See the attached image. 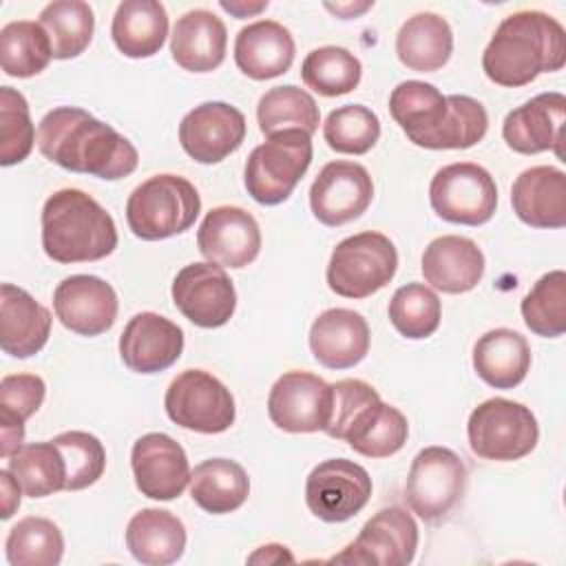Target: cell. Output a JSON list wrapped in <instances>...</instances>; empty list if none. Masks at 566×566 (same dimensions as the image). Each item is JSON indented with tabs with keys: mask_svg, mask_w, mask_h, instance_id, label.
I'll return each instance as SVG.
<instances>
[{
	"mask_svg": "<svg viewBox=\"0 0 566 566\" xmlns=\"http://www.w3.org/2000/svg\"><path fill=\"white\" fill-rule=\"evenodd\" d=\"M35 144L49 161L64 170L108 181L128 177L139 164L137 148L124 135L77 106L49 111L40 119Z\"/></svg>",
	"mask_w": 566,
	"mask_h": 566,
	"instance_id": "obj_1",
	"label": "cell"
},
{
	"mask_svg": "<svg viewBox=\"0 0 566 566\" xmlns=\"http://www.w3.org/2000/svg\"><path fill=\"white\" fill-rule=\"evenodd\" d=\"M389 113L409 142L429 150L478 144L489 128L486 108L469 95H442L420 80L400 82L389 95Z\"/></svg>",
	"mask_w": 566,
	"mask_h": 566,
	"instance_id": "obj_2",
	"label": "cell"
},
{
	"mask_svg": "<svg viewBox=\"0 0 566 566\" xmlns=\"http://www.w3.org/2000/svg\"><path fill=\"white\" fill-rule=\"evenodd\" d=\"M566 64V31L544 11H515L495 29L482 53L484 75L506 88L531 84Z\"/></svg>",
	"mask_w": 566,
	"mask_h": 566,
	"instance_id": "obj_3",
	"label": "cell"
},
{
	"mask_svg": "<svg viewBox=\"0 0 566 566\" xmlns=\"http://www.w3.org/2000/svg\"><path fill=\"white\" fill-rule=\"evenodd\" d=\"M332 416L325 433L345 440L365 458H389L398 453L409 436L402 411L380 400L378 391L358 378L332 385Z\"/></svg>",
	"mask_w": 566,
	"mask_h": 566,
	"instance_id": "obj_4",
	"label": "cell"
},
{
	"mask_svg": "<svg viewBox=\"0 0 566 566\" xmlns=\"http://www.w3.org/2000/svg\"><path fill=\"white\" fill-rule=\"evenodd\" d=\"M42 248L57 263L99 261L117 248V228L91 195L62 188L42 206Z\"/></svg>",
	"mask_w": 566,
	"mask_h": 566,
	"instance_id": "obj_5",
	"label": "cell"
},
{
	"mask_svg": "<svg viewBox=\"0 0 566 566\" xmlns=\"http://www.w3.org/2000/svg\"><path fill=\"white\" fill-rule=\"evenodd\" d=\"M201 212L197 188L179 175H155L142 181L126 201V221L135 237L161 241L186 232Z\"/></svg>",
	"mask_w": 566,
	"mask_h": 566,
	"instance_id": "obj_6",
	"label": "cell"
},
{
	"mask_svg": "<svg viewBox=\"0 0 566 566\" xmlns=\"http://www.w3.org/2000/svg\"><path fill=\"white\" fill-rule=\"evenodd\" d=\"M312 164V135L305 130H283L252 148L243 184L248 195L261 206L283 203Z\"/></svg>",
	"mask_w": 566,
	"mask_h": 566,
	"instance_id": "obj_7",
	"label": "cell"
},
{
	"mask_svg": "<svg viewBox=\"0 0 566 566\" xmlns=\"http://www.w3.org/2000/svg\"><path fill=\"white\" fill-rule=\"evenodd\" d=\"M398 270V252L382 232H358L343 239L327 263V285L345 298H367L382 290Z\"/></svg>",
	"mask_w": 566,
	"mask_h": 566,
	"instance_id": "obj_8",
	"label": "cell"
},
{
	"mask_svg": "<svg viewBox=\"0 0 566 566\" xmlns=\"http://www.w3.org/2000/svg\"><path fill=\"white\" fill-rule=\"evenodd\" d=\"M469 447L478 458L511 462L528 455L539 438L533 411L509 398L480 402L467 422Z\"/></svg>",
	"mask_w": 566,
	"mask_h": 566,
	"instance_id": "obj_9",
	"label": "cell"
},
{
	"mask_svg": "<svg viewBox=\"0 0 566 566\" xmlns=\"http://www.w3.org/2000/svg\"><path fill=\"white\" fill-rule=\"evenodd\" d=\"M464 486L467 467L460 455L447 447H427L411 460L405 500L418 517L438 522L462 500Z\"/></svg>",
	"mask_w": 566,
	"mask_h": 566,
	"instance_id": "obj_10",
	"label": "cell"
},
{
	"mask_svg": "<svg viewBox=\"0 0 566 566\" xmlns=\"http://www.w3.org/2000/svg\"><path fill=\"white\" fill-rule=\"evenodd\" d=\"M433 212L460 226H482L497 208V186L491 172L471 161L442 166L429 186Z\"/></svg>",
	"mask_w": 566,
	"mask_h": 566,
	"instance_id": "obj_11",
	"label": "cell"
},
{
	"mask_svg": "<svg viewBox=\"0 0 566 566\" xmlns=\"http://www.w3.org/2000/svg\"><path fill=\"white\" fill-rule=\"evenodd\" d=\"M164 407L175 424L197 433H221L237 416L230 389L203 369H186L172 378Z\"/></svg>",
	"mask_w": 566,
	"mask_h": 566,
	"instance_id": "obj_12",
	"label": "cell"
},
{
	"mask_svg": "<svg viewBox=\"0 0 566 566\" xmlns=\"http://www.w3.org/2000/svg\"><path fill=\"white\" fill-rule=\"evenodd\" d=\"M418 524L402 506H385L371 515L358 537L334 555V564L405 566L416 557Z\"/></svg>",
	"mask_w": 566,
	"mask_h": 566,
	"instance_id": "obj_13",
	"label": "cell"
},
{
	"mask_svg": "<svg viewBox=\"0 0 566 566\" xmlns=\"http://www.w3.org/2000/svg\"><path fill=\"white\" fill-rule=\"evenodd\" d=\"M371 497V478L365 467L329 458L316 464L305 480L307 509L323 522H347L365 509Z\"/></svg>",
	"mask_w": 566,
	"mask_h": 566,
	"instance_id": "obj_14",
	"label": "cell"
},
{
	"mask_svg": "<svg viewBox=\"0 0 566 566\" xmlns=\"http://www.w3.org/2000/svg\"><path fill=\"white\" fill-rule=\"evenodd\" d=\"M175 307L197 327L226 325L237 307L234 283L228 272L210 261L184 265L170 287Z\"/></svg>",
	"mask_w": 566,
	"mask_h": 566,
	"instance_id": "obj_15",
	"label": "cell"
},
{
	"mask_svg": "<svg viewBox=\"0 0 566 566\" xmlns=\"http://www.w3.org/2000/svg\"><path fill=\"white\" fill-rule=\"evenodd\" d=\"M268 416L287 433L325 431L332 416V385L310 371H285L270 389Z\"/></svg>",
	"mask_w": 566,
	"mask_h": 566,
	"instance_id": "obj_16",
	"label": "cell"
},
{
	"mask_svg": "<svg viewBox=\"0 0 566 566\" xmlns=\"http://www.w3.org/2000/svg\"><path fill=\"white\" fill-rule=\"evenodd\" d=\"M374 199V181L365 166L356 161H329L310 188L314 217L329 228L358 219Z\"/></svg>",
	"mask_w": 566,
	"mask_h": 566,
	"instance_id": "obj_17",
	"label": "cell"
},
{
	"mask_svg": "<svg viewBox=\"0 0 566 566\" xmlns=\"http://www.w3.org/2000/svg\"><path fill=\"white\" fill-rule=\"evenodd\" d=\"M245 139V117L226 102H203L179 124V144L199 164H219Z\"/></svg>",
	"mask_w": 566,
	"mask_h": 566,
	"instance_id": "obj_18",
	"label": "cell"
},
{
	"mask_svg": "<svg viewBox=\"0 0 566 566\" xmlns=\"http://www.w3.org/2000/svg\"><path fill=\"white\" fill-rule=\"evenodd\" d=\"M53 310L60 323L80 336H99L117 318V294L111 283L93 274H73L57 283Z\"/></svg>",
	"mask_w": 566,
	"mask_h": 566,
	"instance_id": "obj_19",
	"label": "cell"
},
{
	"mask_svg": "<svg viewBox=\"0 0 566 566\" xmlns=\"http://www.w3.org/2000/svg\"><path fill=\"white\" fill-rule=\"evenodd\" d=\"M199 252L221 268H245L261 250L256 219L239 206L212 208L197 230Z\"/></svg>",
	"mask_w": 566,
	"mask_h": 566,
	"instance_id": "obj_20",
	"label": "cell"
},
{
	"mask_svg": "<svg viewBox=\"0 0 566 566\" xmlns=\"http://www.w3.org/2000/svg\"><path fill=\"white\" fill-rule=\"evenodd\" d=\"M135 484L150 500H175L190 482V464L184 447L168 433H146L130 451Z\"/></svg>",
	"mask_w": 566,
	"mask_h": 566,
	"instance_id": "obj_21",
	"label": "cell"
},
{
	"mask_svg": "<svg viewBox=\"0 0 566 566\" xmlns=\"http://www.w3.org/2000/svg\"><path fill=\"white\" fill-rule=\"evenodd\" d=\"M564 122L566 97L557 91L539 93L504 117L502 137L506 146L520 155L553 150L557 157H564Z\"/></svg>",
	"mask_w": 566,
	"mask_h": 566,
	"instance_id": "obj_22",
	"label": "cell"
},
{
	"mask_svg": "<svg viewBox=\"0 0 566 566\" xmlns=\"http://www.w3.org/2000/svg\"><path fill=\"white\" fill-rule=\"evenodd\" d=\"M181 352V327L155 312L135 314L119 336V356L135 374L164 371L179 360Z\"/></svg>",
	"mask_w": 566,
	"mask_h": 566,
	"instance_id": "obj_23",
	"label": "cell"
},
{
	"mask_svg": "<svg viewBox=\"0 0 566 566\" xmlns=\"http://www.w3.org/2000/svg\"><path fill=\"white\" fill-rule=\"evenodd\" d=\"M310 349L323 367L349 369L369 352V325L354 310H325L310 327Z\"/></svg>",
	"mask_w": 566,
	"mask_h": 566,
	"instance_id": "obj_24",
	"label": "cell"
},
{
	"mask_svg": "<svg viewBox=\"0 0 566 566\" xmlns=\"http://www.w3.org/2000/svg\"><path fill=\"white\" fill-rule=\"evenodd\" d=\"M424 281L444 294L473 290L484 274V254L475 241L458 234L433 239L422 252Z\"/></svg>",
	"mask_w": 566,
	"mask_h": 566,
	"instance_id": "obj_25",
	"label": "cell"
},
{
	"mask_svg": "<svg viewBox=\"0 0 566 566\" xmlns=\"http://www.w3.org/2000/svg\"><path fill=\"white\" fill-rule=\"evenodd\" d=\"M51 334V312L27 290L2 283L0 287V347L13 358L38 354Z\"/></svg>",
	"mask_w": 566,
	"mask_h": 566,
	"instance_id": "obj_26",
	"label": "cell"
},
{
	"mask_svg": "<svg viewBox=\"0 0 566 566\" xmlns=\"http://www.w3.org/2000/svg\"><path fill=\"white\" fill-rule=\"evenodd\" d=\"M513 212L531 228L566 226V175L555 166H533L511 188Z\"/></svg>",
	"mask_w": 566,
	"mask_h": 566,
	"instance_id": "obj_27",
	"label": "cell"
},
{
	"mask_svg": "<svg viewBox=\"0 0 566 566\" xmlns=\"http://www.w3.org/2000/svg\"><path fill=\"white\" fill-rule=\"evenodd\" d=\"M296 44L287 27L276 20H256L243 27L234 40V62L252 80H272L294 62Z\"/></svg>",
	"mask_w": 566,
	"mask_h": 566,
	"instance_id": "obj_28",
	"label": "cell"
},
{
	"mask_svg": "<svg viewBox=\"0 0 566 566\" xmlns=\"http://www.w3.org/2000/svg\"><path fill=\"white\" fill-rule=\"evenodd\" d=\"M228 31L208 9H192L177 18L170 35L172 60L190 73H210L226 60Z\"/></svg>",
	"mask_w": 566,
	"mask_h": 566,
	"instance_id": "obj_29",
	"label": "cell"
},
{
	"mask_svg": "<svg viewBox=\"0 0 566 566\" xmlns=\"http://www.w3.org/2000/svg\"><path fill=\"white\" fill-rule=\"evenodd\" d=\"M473 369L486 385L513 389L531 369V347L515 329H489L473 345Z\"/></svg>",
	"mask_w": 566,
	"mask_h": 566,
	"instance_id": "obj_30",
	"label": "cell"
},
{
	"mask_svg": "<svg viewBox=\"0 0 566 566\" xmlns=\"http://www.w3.org/2000/svg\"><path fill=\"white\" fill-rule=\"evenodd\" d=\"M126 548L146 566H166L184 555L186 528L170 511L142 509L126 526Z\"/></svg>",
	"mask_w": 566,
	"mask_h": 566,
	"instance_id": "obj_31",
	"label": "cell"
},
{
	"mask_svg": "<svg viewBox=\"0 0 566 566\" xmlns=\"http://www.w3.org/2000/svg\"><path fill=\"white\" fill-rule=\"evenodd\" d=\"M111 35L126 57H153L159 53L168 35L166 7L157 0L119 2L113 15Z\"/></svg>",
	"mask_w": 566,
	"mask_h": 566,
	"instance_id": "obj_32",
	"label": "cell"
},
{
	"mask_svg": "<svg viewBox=\"0 0 566 566\" xmlns=\"http://www.w3.org/2000/svg\"><path fill=\"white\" fill-rule=\"evenodd\" d=\"M396 53L398 60L411 71H438L453 53V31L438 13H416L407 18L396 35Z\"/></svg>",
	"mask_w": 566,
	"mask_h": 566,
	"instance_id": "obj_33",
	"label": "cell"
},
{
	"mask_svg": "<svg viewBox=\"0 0 566 566\" xmlns=\"http://www.w3.org/2000/svg\"><path fill=\"white\" fill-rule=\"evenodd\" d=\"M250 495L245 469L228 458H210L190 473V497L199 509L212 515L232 513Z\"/></svg>",
	"mask_w": 566,
	"mask_h": 566,
	"instance_id": "obj_34",
	"label": "cell"
},
{
	"mask_svg": "<svg viewBox=\"0 0 566 566\" xmlns=\"http://www.w3.org/2000/svg\"><path fill=\"white\" fill-rule=\"evenodd\" d=\"M46 385L35 374H9L0 380V455L11 458L24 440V422L42 407Z\"/></svg>",
	"mask_w": 566,
	"mask_h": 566,
	"instance_id": "obj_35",
	"label": "cell"
},
{
	"mask_svg": "<svg viewBox=\"0 0 566 566\" xmlns=\"http://www.w3.org/2000/svg\"><path fill=\"white\" fill-rule=\"evenodd\" d=\"M256 122L265 137L283 130H305L314 135L321 122L314 97L294 84L274 86L261 95L256 106Z\"/></svg>",
	"mask_w": 566,
	"mask_h": 566,
	"instance_id": "obj_36",
	"label": "cell"
},
{
	"mask_svg": "<svg viewBox=\"0 0 566 566\" xmlns=\"http://www.w3.org/2000/svg\"><path fill=\"white\" fill-rule=\"evenodd\" d=\"M7 469L29 497H46L66 489V462L53 440L22 444L9 458Z\"/></svg>",
	"mask_w": 566,
	"mask_h": 566,
	"instance_id": "obj_37",
	"label": "cell"
},
{
	"mask_svg": "<svg viewBox=\"0 0 566 566\" xmlns=\"http://www.w3.org/2000/svg\"><path fill=\"white\" fill-rule=\"evenodd\" d=\"M53 57L51 40L40 22L13 20L0 29V64L11 77H33Z\"/></svg>",
	"mask_w": 566,
	"mask_h": 566,
	"instance_id": "obj_38",
	"label": "cell"
},
{
	"mask_svg": "<svg viewBox=\"0 0 566 566\" xmlns=\"http://www.w3.org/2000/svg\"><path fill=\"white\" fill-rule=\"evenodd\" d=\"M40 24L46 31L55 60H71L84 53L95 31V18L88 2L55 0L40 11Z\"/></svg>",
	"mask_w": 566,
	"mask_h": 566,
	"instance_id": "obj_39",
	"label": "cell"
},
{
	"mask_svg": "<svg viewBox=\"0 0 566 566\" xmlns=\"http://www.w3.org/2000/svg\"><path fill=\"white\" fill-rule=\"evenodd\" d=\"M4 553L11 566H55L64 553V537L55 522L29 515L11 526Z\"/></svg>",
	"mask_w": 566,
	"mask_h": 566,
	"instance_id": "obj_40",
	"label": "cell"
},
{
	"mask_svg": "<svg viewBox=\"0 0 566 566\" xmlns=\"http://www.w3.org/2000/svg\"><path fill=\"white\" fill-rule=\"evenodd\" d=\"M363 75L360 60L343 46H318L301 64V77L307 88L323 97L352 93Z\"/></svg>",
	"mask_w": 566,
	"mask_h": 566,
	"instance_id": "obj_41",
	"label": "cell"
},
{
	"mask_svg": "<svg viewBox=\"0 0 566 566\" xmlns=\"http://www.w3.org/2000/svg\"><path fill=\"white\" fill-rule=\"evenodd\" d=\"M522 318L526 327L542 338H557L566 332V274L553 270L537 279L522 298Z\"/></svg>",
	"mask_w": 566,
	"mask_h": 566,
	"instance_id": "obj_42",
	"label": "cell"
},
{
	"mask_svg": "<svg viewBox=\"0 0 566 566\" xmlns=\"http://www.w3.org/2000/svg\"><path fill=\"white\" fill-rule=\"evenodd\" d=\"M389 321L391 325L411 340L431 336L442 316L438 294L424 283H407L398 287L389 301Z\"/></svg>",
	"mask_w": 566,
	"mask_h": 566,
	"instance_id": "obj_43",
	"label": "cell"
},
{
	"mask_svg": "<svg viewBox=\"0 0 566 566\" xmlns=\"http://www.w3.org/2000/svg\"><path fill=\"white\" fill-rule=\"evenodd\" d=\"M323 137L327 146L343 155H365L380 137L378 115L363 104H345L334 108L325 124Z\"/></svg>",
	"mask_w": 566,
	"mask_h": 566,
	"instance_id": "obj_44",
	"label": "cell"
},
{
	"mask_svg": "<svg viewBox=\"0 0 566 566\" xmlns=\"http://www.w3.org/2000/svg\"><path fill=\"white\" fill-rule=\"evenodd\" d=\"M38 142L29 104L11 86L0 88V164L13 166L24 161Z\"/></svg>",
	"mask_w": 566,
	"mask_h": 566,
	"instance_id": "obj_45",
	"label": "cell"
},
{
	"mask_svg": "<svg viewBox=\"0 0 566 566\" xmlns=\"http://www.w3.org/2000/svg\"><path fill=\"white\" fill-rule=\"evenodd\" d=\"M66 462V489L82 491L95 484L106 469V451L88 431H64L53 438Z\"/></svg>",
	"mask_w": 566,
	"mask_h": 566,
	"instance_id": "obj_46",
	"label": "cell"
},
{
	"mask_svg": "<svg viewBox=\"0 0 566 566\" xmlns=\"http://www.w3.org/2000/svg\"><path fill=\"white\" fill-rule=\"evenodd\" d=\"M0 486H2V513H0V517L9 520L15 513V509L20 506L22 486L18 484V480L13 478V473L9 469L0 471Z\"/></svg>",
	"mask_w": 566,
	"mask_h": 566,
	"instance_id": "obj_47",
	"label": "cell"
},
{
	"mask_svg": "<svg viewBox=\"0 0 566 566\" xmlns=\"http://www.w3.org/2000/svg\"><path fill=\"white\" fill-rule=\"evenodd\" d=\"M250 564H279V562H294L292 553L287 551V546L281 544H265L261 546L256 553H252L248 557Z\"/></svg>",
	"mask_w": 566,
	"mask_h": 566,
	"instance_id": "obj_48",
	"label": "cell"
},
{
	"mask_svg": "<svg viewBox=\"0 0 566 566\" xmlns=\"http://www.w3.org/2000/svg\"><path fill=\"white\" fill-rule=\"evenodd\" d=\"M219 4H221L223 11L232 13L234 18H248V15H254V13L263 11V9L268 7V0H265V2H254V4H245V2H226V0H221Z\"/></svg>",
	"mask_w": 566,
	"mask_h": 566,
	"instance_id": "obj_49",
	"label": "cell"
},
{
	"mask_svg": "<svg viewBox=\"0 0 566 566\" xmlns=\"http://www.w3.org/2000/svg\"><path fill=\"white\" fill-rule=\"evenodd\" d=\"M374 2H363V4H325L329 11H334L336 15H340V18H345V20H349V18H356V15H360L363 11H367L369 7H371Z\"/></svg>",
	"mask_w": 566,
	"mask_h": 566,
	"instance_id": "obj_50",
	"label": "cell"
}]
</instances>
